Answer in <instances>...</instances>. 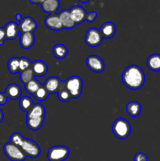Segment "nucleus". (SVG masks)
Instances as JSON below:
<instances>
[{
  "label": "nucleus",
  "instance_id": "nucleus-1",
  "mask_svg": "<svg viewBox=\"0 0 160 161\" xmlns=\"http://www.w3.org/2000/svg\"><path fill=\"white\" fill-rule=\"evenodd\" d=\"M122 81L127 88L136 91L142 87L144 84L145 75L141 67L136 64H131L122 72Z\"/></svg>",
  "mask_w": 160,
  "mask_h": 161
},
{
  "label": "nucleus",
  "instance_id": "nucleus-2",
  "mask_svg": "<svg viewBox=\"0 0 160 161\" xmlns=\"http://www.w3.org/2000/svg\"><path fill=\"white\" fill-rule=\"evenodd\" d=\"M9 142L17 145L24 152L27 157L31 158H38L41 153V149L35 141L24 138L19 132L12 134L9 138Z\"/></svg>",
  "mask_w": 160,
  "mask_h": 161
},
{
  "label": "nucleus",
  "instance_id": "nucleus-3",
  "mask_svg": "<svg viewBox=\"0 0 160 161\" xmlns=\"http://www.w3.org/2000/svg\"><path fill=\"white\" fill-rule=\"evenodd\" d=\"M112 132L119 139H125L131 133V126L126 119L119 118L113 123Z\"/></svg>",
  "mask_w": 160,
  "mask_h": 161
},
{
  "label": "nucleus",
  "instance_id": "nucleus-4",
  "mask_svg": "<svg viewBox=\"0 0 160 161\" xmlns=\"http://www.w3.org/2000/svg\"><path fill=\"white\" fill-rule=\"evenodd\" d=\"M3 151L6 157L11 161H24L28 157L20 147L10 142L4 145Z\"/></svg>",
  "mask_w": 160,
  "mask_h": 161
},
{
  "label": "nucleus",
  "instance_id": "nucleus-5",
  "mask_svg": "<svg viewBox=\"0 0 160 161\" xmlns=\"http://www.w3.org/2000/svg\"><path fill=\"white\" fill-rule=\"evenodd\" d=\"M66 88L68 90L72 98H78L83 92V82L78 75H73L64 81Z\"/></svg>",
  "mask_w": 160,
  "mask_h": 161
},
{
  "label": "nucleus",
  "instance_id": "nucleus-6",
  "mask_svg": "<svg viewBox=\"0 0 160 161\" xmlns=\"http://www.w3.org/2000/svg\"><path fill=\"white\" fill-rule=\"evenodd\" d=\"M70 154V150L64 146H55L50 148L47 152L49 161H64Z\"/></svg>",
  "mask_w": 160,
  "mask_h": 161
},
{
  "label": "nucleus",
  "instance_id": "nucleus-7",
  "mask_svg": "<svg viewBox=\"0 0 160 161\" xmlns=\"http://www.w3.org/2000/svg\"><path fill=\"white\" fill-rule=\"evenodd\" d=\"M103 39L100 30L95 28H91L86 31L85 36V42L90 47H97L101 44Z\"/></svg>",
  "mask_w": 160,
  "mask_h": 161
},
{
  "label": "nucleus",
  "instance_id": "nucleus-8",
  "mask_svg": "<svg viewBox=\"0 0 160 161\" xmlns=\"http://www.w3.org/2000/svg\"><path fill=\"white\" fill-rule=\"evenodd\" d=\"M86 65L89 70L100 73L104 70V63L103 60L97 55H89L86 58Z\"/></svg>",
  "mask_w": 160,
  "mask_h": 161
},
{
  "label": "nucleus",
  "instance_id": "nucleus-9",
  "mask_svg": "<svg viewBox=\"0 0 160 161\" xmlns=\"http://www.w3.org/2000/svg\"><path fill=\"white\" fill-rule=\"evenodd\" d=\"M69 13H70L71 17L76 25H80L86 20L87 13L86 12L84 8L82 7V6L75 5L69 9Z\"/></svg>",
  "mask_w": 160,
  "mask_h": 161
},
{
  "label": "nucleus",
  "instance_id": "nucleus-10",
  "mask_svg": "<svg viewBox=\"0 0 160 161\" xmlns=\"http://www.w3.org/2000/svg\"><path fill=\"white\" fill-rule=\"evenodd\" d=\"M38 28V24L32 17H23L21 21L19 23V28L20 33L34 32Z\"/></svg>",
  "mask_w": 160,
  "mask_h": 161
},
{
  "label": "nucleus",
  "instance_id": "nucleus-11",
  "mask_svg": "<svg viewBox=\"0 0 160 161\" xmlns=\"http://www.w3.org/2000/svg\"><path fill=\"white\" fill-rule=\"evenodd\" d=\"M45 25L49 29H51L53 31H61L64 29L58 14H50L47 16L45 19Z\"/></svg>",
  "mask_w": 160,
  "mask_h": 161
},
{
  "label": "nucleus",
  "instance_id": "nucleus-12",
  "mask_svg": "<svg viewBox=\"0 0 160 161\" xmlns=\"http://www.w3.org/2000/svg\"><path fill=\"white\" fill-rule=\"evenodd\" d=\"M45 109L42 104H34L27 113L26 119H45Z\"/></svg>",
  "mask_w": 160,
  "mask_h": 161
},
{
  "label": "nucleus",
  "instance_id": "nucleus-13",
  "mask_svg": "<svg viewBox=\"0 0 160 161\" xmlns=\"http://www.w3.org/2000/svg\"><path fill=\"white\" fill-rule=\"evenodd\" d=\"M5 31H6V37L8 40H13L16 39L20 35V28L19 25L17 22L9 21L8 22L4 27Z\"/></svg>",
  "mask_w": 160,
  "mask_h": 161
},
{
  "label": "nucleus",
  "instance_id": "nucleus-14",
  "mask_svg": "<svg viewBox=\"0 0 160 161\" xmlns=\"http://www.w3.org/2000/svg\"><path fill=\"white\" fill-rule=\"evenodd\" d=\"M21 94V87L17 83H10V84H9L6 87V91H5V94L6 95L7 98L13 101L20 98Z\"/></svg>",
  "mask_w": 160,
  "mask_h": 161
},
{
  "label": "nucleus",
  "instance_id": "nucleus-15",
  "mask_svg": "<svg viewBox=\"0 0 160 161\" xmlns=\"http://www.w3.org/2000/svg\"><path fill=\"white\" fill-rule=\"evenodd\" d=\"M61 83H62V81L58 77L51 76L46 79V80L44 83L43 86H45L47 91L50 93V94H55V93H57L58 90H59L60 86L61 85Z\"/></svg>",
  "mask_w": 160,
  "mask_h": 161
},
{
  "label": "nucleus",
  "instance_id": "nucleus-16",
  "mask_svg": "<svg viewBox=\"0 0 160 161\" xmlns=\"http://www.w3.org/2000/svg\"><path fill=\"white\" fill-rule=\"evenodd\" d=\"M42 9L48 14H56L60 7L59 0H45L40 5Z\"/></svg>",
  "mask_w": 160,
  "mask_h": 161
},
{
  "label": "nucleus",
  "instance_id": "nucleus-17",
  "mask_svg": "<svg viewBox=\"0 0 160 161\" xmlns=\"http://www.w3.org/2000/svg\"><path fill=\"white\" fill-rule=\"evenodd\" d=\"M100 31L101 33L103 38H105V39H111V38L114 37V36L115 35L116 27L113 22H104L100 26Z\"/></svg>",
  "mask_w": 160,
  "mask_h": 161
},
{
  "label": "nucleus",
  "instance_id": "nucleus-18",
  "mask_svg": "<svg viewBox=\"0 0 160 161\" xmlns=\"http://www.w3.org/2000/svg\"><path fill=\"white\" fill-rule=\"evenodd\" d=\"M32 70L34 72L35 76L41 77L46 75L48 72V66L46 63L41 60H36L32 62Z\"/></svg>",
  "mask_w": 160,
  "mask_h": 161
},
{
  "label": "nucleus",
  "instance_id": "nucleus-19",
  "mask_svg": "<svg viewBox=\"0 0 160 161\" xmlns=\"http://www.w3.org/2000/svg\"><path fill=\"white\" fill-rule=\"evenodd\" d=\"M58 16H59L60 20H61V24H62L64 28L72 29L74 27L76 26L75 22L73 21V20L71 17L69 9H64V10H62L58 14Z\"/></svg>",
  "mask_w": 160,
  "mask_h": 161
},
{
  "label": "nucleus",
  "instance_id": "nucleus-20",
  "mask_svg": "<svg viewBox=\"0 0 160 161\" xmlns=\"http://www.w3.org/2000/svg\"><path fill=\"white\" fill-rule=\"evenodd\" d=\"M35 43L34 32L20 33V44L22 48L30 49Z\"/></svg>",
  "mask_w": 160,
  "mask_h": 161
},
{
  "label": "nucleus",
  "instance_id": "nucleus-21",
  "mask_svg": "<svg viewBox=\"0 0 160 161\" xmlns=\"http://www.w3.org/2000/svg\"><path fill=\"white\" fill-rule=\"evenodd\" d=\"M147 66L150 70L153 72L160 71V54L153 53L150 55L147 59Z\"/></svg>",
  "mask_w": 160,
  "mask_h": 161
},
{
  "label": "nucleus",
  "instance_id": "nucleus-22",
  "mask_svg": "<svg viewBox=\"0 0 160 161\" xmlns=\"http://www.w3.org/2000/svg\"><path fill=\"white\" fill-rule=\"evenodd\" d=\"M126 112L131 117H137L141 113V105L137 102H130L126 105Z\"/></svg>",
  "mask_w": 160,
  "mask_h": 161
},
{
  "label": "nucleus",
  "instance_id": "nucleus-23",
  "mask_svg": "<svg viewBox=\"0 0 160 161\" xmlns=\"http://www.w3.org/2000/svg\"><path fill=\"white\" fill-rule=\"evenodd\" d=\"M68 53V50L63 44H56L53 47V54L57 59H64L67 57Z\"/></svg>",
  "mask_w": 160,
  "mask_h": 161
},
{
  "label": "nucleus",
  "instance_id": "nucleus-24",
  "mask_svg": "<svg viewBox=\"0 0 160 161\" xmlns=\"http://www.w3.org/2000/svg\"><path fill=\"white\" fill-rule=\"evenodd\" d=\"M57 95L59 100L62 102H67L72 98L70 92H69L68 90L66 88L64 81H62L61 86H60L59 90H58Z\"/></svg>",
  "mask_w": 160,
  "mask_h": 161
},
{
  "label": "nucleus",
  "instance_id": "nucleus-25",
  "mask_svg": "<svg viewBox=\"0 0 160 161\" xmlns=\"http://www.w3.org/2000/svg\"><path fill=\"white\" fill-rule=\"evenodd\" d=\"M42 86V84L39 83V80L37 79L34 78L31 80V81L28 82L27 84H25V90H26L28 94H31V95H34L35 94L36 91L39 89V88Z\"/></svg>",
  "mask_w": 160,
  "mask_h": 161
},
{
  "label": "nucleus",
  "instance_id": "nucleus-26",
  "mask_svg": "<svg viewBox=\"0 0 160 161\" xmlns=\"http://www.w3.org/2000/svg\"><path fill=\"white\" fill-rule=\"evenodd\" d=\"M19 62H20V58L19 57H14L10 58L7 62L8 70L10 73L17 74L20 72V67H19Z\"/></svg>",
  "mask_w": 160,
  "mask_h": 161
},
{
  "label": "nucleus",
  "instance_id": "nucleus-27",
  "mask_svg": "<svg viewBox=\"0 0 160 161\" xmlns=\"http://www.w3.org/2000/svg\"><path fill=\"white\" fill-rule=\"evenodd\" d=\"M34 105L32 99L28 96H24V97H20V101H19V106H20V109L22 111H24L28 113L31 107Z\"/></svg>",
  "mask_w": 160,
  "mask_h": 161
},
{
  "label": "nucleus",
  "instance_id": "nucleus-28",
  "mask_svg": "<svg viewBox=\"0 0 160 161\" xmlns=\"http://www.w3.org/2000/svg\"><path fill=\"white\" fill-rule=\"evenodd\" d=\"M35 78V74L32 70V67L30 69H26V70L23 71V72H20V81L24 84H27L29 81H31L32 79Z\"/></svg>",
  "mask_w": 160,
  "mask_h": 161
},
{
  "label": "nucleus",
  "instance_id": "nucleus-29",
  "mask_svg": "<svg viewBox=\"0 0 160 161\" xmlns=\"http://www.w3.org/2000/svg\"><path fill=\"white\" fill-rule=\"evenodd\" d=\"M49 95H50V93L47 91V90L45 89V86H44L43 85H42V86L36 91L35 94L33 96H34L35 98L37 101H39V102H44V101H45L48 98Z\"/></svg>",
  "mask_w": 160,
  "mask_h": 161
},
{
  "label": "nucleus",
  "instance_id": "nucleus-30",
  "mask_svg": "<svg viewBox=\"0 0 160 161\" xmlns=\"http://www.w3.org/2000/svg\"><path fill=\"white\" fill-rule=\"evenodd\" d=\"M20 62H19V67H20V72L30 69L32 66V62L28 58H24V57H19Z\"/></svg>",
  "mask_w": 160,
  "mask_h": 161
},
{
  "label": "nucleus",
  "instance_id": "nucleus-31",
  "mask_svg": "<svg viewBox=\"0 0 160 161\" xmlns=\"http://www.w3.org/2000/svg\"><path fill=\"white\" fill-rule=\"evenodd\" d=\"M97 17V12L95 11H92V12H89L86 14V21L89 22V23H92L93 22L94 20H96Z\"/></svg>",
  "mask_w": 160,
  "mask_h": 161
},
{
  "label": "nucleus",
  "instance_id": "nucleus-32",
  "mask_svg": "<svg viewBox=\"0 0 160 161\" xmlns=\"http://www.w3.org/2000/svg\"><path fill=\"white\" fill-rule=\"evenodd\" d=\"M134 161H147V157L143 153H138L135 155Z\"/></svg>",
  "mask_w": 160,
  "mask_h": 161
},
{
  "label": "nucleus",
  "instance_id": "nucleus-33",
  "mask_svg": "<svg viewBox=\"0 0 160 161\" xmlns=\"http://www.w3.org/2000/svg\"><path fill=\"white\" fill-rule=\"evenodd\" d=\"M5 40H6V31H5L4 28L0 27V46L4 43Z\"/></svg>",
  "mask_w": 160,
  "mask_h": 161
},
{
  "label": "nucleus",
  "instance_id": "nucleus-34",
  "mask_svg": "<svg viewBox=\"0 0 160 161\" xmlns=\"http://www.w3.org/2000/svg\"><path fill=\"white\" fill-rule=\"evenodd\" d=\"M7 97L5 94V93L0 92V105H6L7 102Z\"/></svg>",
  "mask_w": 160,
  "mask_h": 161
},
{
  "label": "nucleus",
  "instance_id": "nucleus-35",
  "mask_svg": "<svg viewBox=\"0 0 160 161\" xmlns=\"http://www.w3.org/2000/svg\"><path fill=\"white\" fill-rule=\"evenodd\" d=\"M15 19L17 20V24H18V25H19V23H20V22L21 21L22 19H23V17H22L21 14H19V13H18V14H17L15 15Z\"/></svg>",
  "mask_w": 160,
  "mask_h": 161
},
{
  "label": "nucleus",
  "instance_id": "nucleus-36",
  "mask_svg": "<svg viewBox=\"0 0 160 161\" xmlns=\"http://www.w3.org/2000/svg\"><path fill=\"white\" fill-rule=\"evenodd\" d=\"M30 2H31V3H33V4H39L41 5L42 4V2H44L45 0H29Z\"/></svg>",
  "mask_w": 160,
  "mask_h": 161
},
{
  "label": "nucleus",
  "instance_id": "nucleus-37",
  "mask_svg": "<svg viewBox=\"0 0 160 161\" xmlns=\"http://www.w3.org/2000/svg\"><path fill=\"white\" fill-rule=\"evenodd\" d=\"M3 119H4V113H3V110L0 108V123L3 122Z\"/></svg>",
  "mask_w": 160,
  "mask_h": 161
},
{
  "label": "nucleus",
  "instance_id": "nucleus-38",
  "mask_svg": "<svg viewBox=\"0 0 160 161\" xmlns=\"http://www.w3.org/2000/svg\"><path fill=\"white\" fill-rule=\"evenodd\" d=\"M78 1L80 2L81 3H89L90 0H78Z\"/></svg>",
  "mask_w": 160,
  "mask_h": 161
}]
</instances>
